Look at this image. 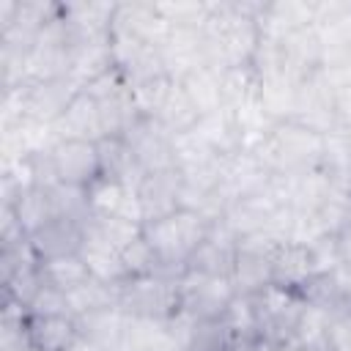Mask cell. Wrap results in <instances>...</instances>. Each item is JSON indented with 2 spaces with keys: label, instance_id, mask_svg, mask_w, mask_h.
Returning <instances> with one entry per match:
<instances>
[{
  "label": "cell",
  "instance_id": "603a6c76",
  "mask_svg": "<svg viewBox=\"0 0 351 351\" xmlns=\"http://www.w3.org/2000/svg\"><path fill=\"white\" fill-rule=\"evenodd\" d=\"M49 192V200H52V208H55V217L60 219H74L80 225H88L90 217H93V208H90V195H88V186H74V184H55L47 189Z\"/></svg>",
  "mask_w": 351,
  "mask_h": 351
},
{
  "label": "cell",
  "instance_id": "277c9868",
  "mask_svg": "<svg viewBox=\"0 0 351 351\" xmlns=\"http://www.w3.org/2000/svg\"><path fill=\"white\" fill-rule=\"evenodd\" d=\"M115 307L132 318L167 321L181 310V291L176 277L143 274L115 285Z\"/></svg>",
  "mask_w": 351,
  "mask_h": 351
},
{
  "label": "cell",
  "instance_id": "d4e9b609",
  "mask_svg": "<svg viewBox=\"0 0 351 351\" xmlns=\"http://www.w3.org/2000/svg\"><path fill=\"white\" fill-rule=\"evenodd\" d=\"M88 228H93L99 236H104L118 250H126L134 239L143 236V225L129 217H121V214H96V217H90Z\"/></svg>",
  "mask_w": 351,
  "mask_h": 351
},
{
  "label": "cell",
  "instance_id": "5b68a950",
  "mask_svg": "<svg viewBox=\"0 0 351 351\" xmlns=\"http://www.w3.org/2000/svg\"><path fill=\"white\" fill-rule=\"evenodd\" d=\"M250 302H252L261 340L277 343V346H293L296 343V329H299L302 313L307 307V302L299 291L266 285L263 291L252 293Z\"/></svg>",
  "mask_w": 351,
  "mask_h": 351
},
{
  "label": "cell",
  "instance_id": "f1b7e54d",
  "mask_svg": "<svg viewBox=\"0 0 351 351\" xmlns=\"http://www.w3.org/2000/svg\"><path fill=\"white\" fill-rule=\"evenodd\" d=\"M121 258H123V266L129 271V277H143V274H154L156 271V255L151 250V244L145 241V236L134 239L126 250H121Z\"/></svg>",
  "mask_w": 351,
  "mask_h": 351
},
{
  "label": "cell",
  "instance_id": "ac0fdd59",
  "mask_svg": "<svg viewBox=\"0 0 351 351\" xmlns=\"http://www.w3.org/2000/svg\"><path fill=\"white\" fill-rule=\"evenodd\" d=\"M99 145V162H101V176L112 178L123 186H129L132 192H137V186L143 184L145 173L137 165L132 148L126 145L123 137H104L96 143Z\"/></svg>",
  "mask_w": 351,
  "mask_h": 351
},
{
  "label": "cell",
  "instance_id": "3957f363",
  "mask_svg": "<svg viewBox=\"0 0 351 351\" xmlns=\"http://www.w3.org/2000/svg\"><path fill=\"white\" fill-rule=\"evenodd\" d=\"M214 222H208L203 214L189 211V208H178L170 217L154 219L143 225V236L151 244L154 255H156V274L165 277H176L181 280L186 271L189 258L195 255V250L206 241L208 230Z\"/></svg>",
  "mask_w": 351,
  "mask_h": 351
},
{
  "label": "cell",
  "instance_id": "4fadbf2b",
  "mask_svg": "<svg viewBox=\"0 0 351 351\" xmlns=\"http://www.w3.org/2000/svg\"><path fill=\"white\" fill-rule=\"evenodd\" d=\"M236 250H239V236L219 219L211 225L206 241L195 250L186 269H195L203 274H217V277H233Z\"/></svg>",
  "mask_w": 351,
  "mask_h": 351
},
{
  "label": "cell",
  "instance_id": "44dd1931",
  "mask_svg": "<svg viewBox=\"0 0 351 351\" xmlns=\"http://www.w3.org/2000/svg\"><path fill=\"white\" fill-rule=\"evenodd\" d=\"M154 118H156L173 137H178V134H186V132L195 129V123L200 121V112H197L195 104L189 101L184 85H181L178 80H173V85H170V90H167V96H165V101H162V107H159V112H156Z\"/></svg>",
  "mask_w": 351,
  "mask_h": 351
},
{
  "label": "cell",
  "instance_id": "30bf717a",
  "mask_svg": "<svg viewBox=\"0 0 351 351\" xmlns=\"http://www.w3.org/2000/svg\"><path fill=\"white\" fill-rule=\"evenodd\" d=\"M318 274H326L318 252L313 244H302L293 239H285L271 261V285L280 288H291V291H302L307 282H313Z\"/></svg>",
  "mask_w": 351,
  "mask_h": 351
},
{
  "label": "cell",
  "instance_id": "7c38bea8",
  "mask_svg": "<svg viewBox=\"0 0 351 351\" xmlns=\"http://www.w3.org/2000/svg\"><path fill=\"white\" fill-rule=\"evenodd\" d=\"M181 186H184V178H181L178 167L145 176L143 184L137 186V203H140L143 225L178 211L181 208Z\"/></svg>",
  "mask_w": 351,
  "mask_h": 351
},
{
  "label": "cell",
  "instance_id": "8fae6325",
  "mask_svg": "<svg viewBox=\"0 0 351 351\" xmlns=\"http://www.w3.org/2000/svg\"><path fill=\"white\" fill-rule=\"evenodd\" d=\"M165 69L170 80H184L206 63V49H203V27H170L167 36L159 44Z\"/></svg>",
  "mask_w": 351,
  "mask_h": 351
},
{
  "label": "cell",
  "instance_id": "4316f807",
  "mask_svg": "<svg viewBox=\"0 0 351 351\" xmlns=\"http://www.w3.org/2000/svg\"><path fill=\"white\" fill-rule=\"evenodd\" d=\"M324 351H351V299L348 296L329 310Z\"/></svg>",
  "mask_w": 351,
  "mask_h": 351
},
{
  "label": "cell",
  "instance_id": "836d02e7",
  "mask_svg": "<svg viewBox=\"0 0 351 351\" xmlns=\"http://www.w3.org/2000/svg\"><path fill=\"white\" fill-rule=\"evenodd\" d=\"M293 351H321V348H304V346H293Z\"/></svg>",
  "mask_w": 351,
  "mask_h": 351
},
{
  "label": "cell",
  "instance_id": "f546056e",
  "mask_svg": "<svg viewBox=\"0 0 351 351\" xmlns=\"http://www.w3.org/2000/svg\"><path fill=\"white\" fill-rule=\"evenodd\" d=\"M27 315H71L69 313V302H66V291L55 288V285H41L38 293L33 296Z\"/></svg>",
  "mask_w": 351,
  "mask_h": 351
},
{
  "label": "cell",
  "instance_id": "9a60e30c",
  "mask_svg": "<svg viewBox=\"0 0 351 351\" xmlns=\"http://www.w3.org/2000/svg\"><path fill=\"white\" fill-rule=\"evenodd\" d=\"M80 258L85 261L90 277L107 282V285H118L123 280H129V271L123 266L121 250L115 244H110L104 236H99L93 228L85 225V239L80 247Z\"/></svg>",
  "mask_w": 351,
  "mask_h": 351
},
{
  "label": "cell",
  "instance_id": "83f0119b",
  "mask_svg": "<svg viewBox=\"0 0 351 351\" xmlns=\"http://www.w3.org/2000/svg\"><path fill=\"white\" fill-rule=\"evenodd\" d=\"M170 85H173L170 77H156V80H148V82L132 88L134 101H137V107H140V112H143L145 118H154V115L159 112V107H162V101H165Z\"/></svg>",
  "mask_w": 351,
  "mask_h": 351
},
{
  "label": "cell",
  "instance_id": "8992f818",
  "mask_svg": "<svg viewBox=\"0 0 351 351\" xmlns=\"http://www.w3.org/2000/svg\"><path fill=\"white\" fill-rule=\"evenodd\" d=\"M178 291H181V313L192 315L195 321L222 318V313L239 296L230 277L203 274L195 269L184 271V277L178 280Z\"/></svg>",
  "mask_w": 351,
  "mask_h": 351
},
{
  "label": "cell",
  "instance_id": "1f68e13d",
  "mask_svg": "<svg viewBox=\"0 0 351 351\" xmlns=\"http://www.w3.org/2000/svg\"><path fill=\"white\" fill-rule=\"evenodd\" d=\"M69 351H104L99 343H93L90 337H85V335H77V340L71 343V348Z\"/></svg>",
  "mask_w": 351,
  "mask_h": 351
},
{
  "label": "cell",
  "instance_id": "d6a6232c",
  "mask_svg": "<svg viewBox=\"0 0 351 351\" xmlns=\"http://www.w3.org/2000/svg\"><path fill=\"white\" fill-rule=\"evenodd\" d=\"M255 351H293V346H277V343H266V340H258Z\"/></svg>",
  "mask_w": 351,
  "mask_h": 351
},
{
  "label": "cell",
  "instance_id": "ffe728a7",
  "mask_svg": "<svg viewBox=\"0 0 351 351\" xmlns=\"http://www.w3.org/2000/svg\"><path fill=\"white\" fill-rule=\"evenodd\" d=\"M189 101L195 104V110L203 115H211L217 110L225 107V82H222V69L214 66H200L192 74H186L181 80Z\"/></svg>",
  "mask_w": 351,
  "mask_h": 351
},
{
  "label": "cell",
  "instance_id": "7402d4cb",
  "mask_svg": "<svg viewBox=\"0 0 351 351\" xmlns=\"http://www.w3.org/2000/svg\"><path fill=\"white\" fill-rule=\"evenodd\" d=\"M66 302H69L71 318H80V315H88L96 310H107V307H115V285L88 277L77 288L66 291Z\"/></svg>",
  "mask_w": 351,
  "mask_h": 351
},
{
  "label": "cell",
  "instance_id": "9c48e42d",
  "mask_svg": "<svg viewBox=\"0 0 351 351\" xmlns=\"http://www.w3.org/2000/svg\"><path fill=\"white\" fill-rule=\"evenodd\" d=\"M49 162L60 184L90 186L101 176L99 145L88 140H55L49 145Z\"/></svg>",
  "mask_w": 351,
  "mask_h": 351
},
{
  "label": "cell",
  "instance_id": "7a4b0ae2",
  "mask_svg": "<svg viewBox=\"0 0 351 351\" xmlns=\"http://www.w3.org/2000/svg\"><path fill=\"white\" fill-rule=\"evenodd\" d=\"M324 143H326L324 134L296 121H274L258 134L250 151L266 165L271 176H288V173H307L321 167Z\"/></svg>",
  "mask_w": 351,
  "mask_h": 351
},
{
  "label": "cell",
  "instance_id": "d6986e66",
  "mask_svg": "<svg viewBox=\"0 0 351 351\" xmlns=\"http://www.w3.org/2000/svg\"><path fill=\"white\" fill-rule=\"evenodd\" d=\"M80 335L90 337L93 343H99L104 351H118L126 340V329H129V315L121 313L118 307H107V310H96L88 315L74 318Z\"/></svg>",
  "mask_w": 351,
  "mask_h": 351
},
{
  "label": "cell",
  "instance_id": "e575fe53",
  "mask_svg": "<svg viewBox=\"0 0 351 351\" xmlns=\"http://www.w3.org/2000/svg\"><path fill=\"white\" fill-rule=\"evenodd\" d=\"M343 134H346V137H348V140H351V126H348V129H346V132H343Z\"/></svg>",
  "mask_w": 351,
  "mask_h": 351
},
{
  "label": "cell",
  "instance_id": "484cf974",
  "mask_svg": "<svg viewBox=\"0 0 351 351\" xmlns=\"http://www.w3.org/2000/svg\"><path fill=\"white\" fill-rule=\"evenodd\" d=\"M228 348H230V332L222 318L197 321L186 346V351H228Z\"/></svg>",
  "mask_w": 351,
  "mask_h": 351
},
{
  "label": "cell",
  "instance_id": "2e32d148",
  "mask_svg": "<svg viewBox=\"0 0 351 351\" xmlns=\"http://www.w3.org/2000/svg\"><path fill=\"white\" fill-rule=\"evenodd\" d=\"M27 239H30V244L41 261H55V258H66V255L80 252L82 239H85V225H80L74 219L55 217L52 222H47L41 230H36Z\"/></svg>",
  "mask_w": 351,
  "mask_h": 351
},
{
  "label": "cell",
  "instance_id": "ba28073f",
  "mask_svg": "<svg viewBox=\"0 0 351 351\" xmlns=\"http://www.w3.org/2000/svg\"><path fill=\"white\" fill-rule=\"evenodd\" d=\"M126 145L132 148L137 165L143 167L145 176L162 173V170H176V137L156 121V118H140L126 134Z\"/></svg>",
  "mask_w": 351,
  "mask_h": 351
},
{
  "label": "cell",
  "instance_id": "6da1fadb",
  "mask_svg": "<svg viewBox=\"0 0 351 351\" xmlns=\"http://www.w3.org/2000/svg\"><path fill=\"white\" fill-rule=\"evenodd\" d=\"M263 3H208L203 25L206 63L214 69H250L261 47L258 14Z\"/></svg>",
  "mask_w": 351,
  "mask_h": 351
},
{
  "label": "cell",
  "instance_id": "5bb4252c",
  "mask_svg": "<svg viewBox=\"0 0 351 351\" xmlns=\"http://www.w3.org/2000/svg\"><path fill=\"white\" fill-rule=\"evenodd\" d=\"M52 134L55 140H88V143L104 140L99 104L85 90H80L66 107V112L52 123Z\"/></svg>",
  "mask_w": 351,
  "mask_h": 351
},
{
  "label": "cell",
  "instance_id": "52a82bcc",
  "mask_svg": "<svg viewBox=\"0 0 351 351\" xmlns=\"http://www.w3.org/2000/svg\"><path fill=\"white\" fill-rule=\"evenodd\" d=\"M285 239L271 236V233H252L239 239L236 250V263H233V288L241 296H252L271 285V261L277 247Z\"/></svg>",
  "mask_w": 351,
  "mask_h": 351
},
{
  "label": "cell",
  "instance_id": "cb8c5ba5",
  "mask_svg": "<svg viewBox=\"0 0 351 351\" xmlns=\"http://www.w3.org/2000/svg\"><path fill=\"white\" fill-rule=\"evenodd\" d=\"M90 277L85 261L77 255H66V258H55V261H41V280L47 285H55L60 291H71L80 282H85Z\"/></svg>",
  "mask_w": 351,
  "mask_h": 351
},
{
  "label": "cell",
  "instance_id": "4dcf8cb0",
  "mask_svg": "<svg viewBox=\"0 0 351 351\" xmlns=\"http://www.w3.org/2000/svg\"><path fill=\"white\" fill-rule=\"evenodd\" d=\"M335 247H337V258H340V266L346 271H351V225L335 239Z\"/></svg>",
  "mask_w": 351,
  "mask_h": 351
},
{
  "label": "cell",
  "instance_id": "e0dca14e",
  "mask_svg": "<svg viewBox=\"0 0 351 351\" xmlns=\"http://www.w3.org/2000/svg\"><path fill=\"white\" fill-rule=\"evenodd\" d=\"M27 343L38 351H69L80 329L71 315H27Z\"/></svg>",
  "mask_w": 351,
  "mask_h": 351
}]
</instances>
